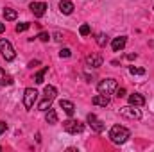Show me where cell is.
<instances>
[{
  "instance_id": "cell-2",
  "label": "cell",
  "mask_w": 154,
  "mask_h": 152,
  "mask_svg": "<svg viewBox=\"0 0 154 152\" xmlns=\"http://www.w3.org/2000/svg\"><path fill=\"white\" fill-rule=\"evenodd\" d=\"M116 81L115 79H102L100 82H99V86H97V90H99V93H102V95H113L116 91Z\"/></svg>"
},
{
  "instance_id": "cell-17",
  "label": "cell",
  "mask_w": 154,
  "mask_h": 152,
  "mask_svg": "<svg viewBox=\"0 0 154 152\" xmlns=\"http://www.w3.org/2000/svg\"><path fill=\"white\" fill-rule=\"evenodd\" d=\"M43 93H45V99H50V100H54V99H56V95H57V90H56L54 86H45Z\"/></svg>"
},
{
  "instance_id": "cell-19",
  "label": "cell",
  "mask_w": 154,
  "mask_h": 152,
  "mask_svg": "<svg viewBox=\"0 0 154 152\" xmlns=\"http://www.w3.org/2000/svg\"><path fill=\"white\" fill-rule=\"evenodd\" d=\"M48 72V66H43L41 70H39L38 74L34 75V81H36V84H43V79H45V74Z\"/></svg>"
},
{
  "instance_id": "cell-18",
  "label": "cell",
  "mask_w": 154,
  "mask_h": 152,
  "mask_svg": "<svg viewBox=\"0 0 154 152\" xmlns=\"http://www.w3.org/2000/svg\"><path fill=\"white\" fill-rule=\"evenodd\" d=\"M16 16H18V13H16L14 9H11V7H5V9H4V18H5V20L13 22V20H16Z\"/></svg>"
},
{
  "instance_id": "cell-7",
  "label": "cell",
  "mask_w": 154,
  "mask_h": 152,
  "mask_svg": "<svg viewBox=\"0 0 154 152\" xmlns=\"http://www.w3.org/2000/svg\"><path fill=\"white\" fill-rule=\"evenodd\" d=\"M86 120H88V123H90V127L95 131V132H102L104 129H106V125H104V122L102 120H99L97 116L93 113H90L88 116H86Z\"/></svg>"
},
{
  "instance_id": "cell-10",
  "label": "cell",
  "mask_w": 154,
  "mask_h": 152,
  "mask_svg": "<svg viewBox=\"0 0 154 152\" xmlns=\"http://www.w3.org/2000/svg\"><path fill=\"white\" fill-rule=\"evenodd\" d=\"M125 43H127V38L125 36H118L111 41V48H113V52H120V50H124V47H125Z\"/></svg>"
},
{
  "instance_id": "cell-24",
  "label": "cell",
  "mask_w": 154,
  "mask_h": 152,
  "mask_svg": "<svg viewBox=\"0 0 154 152\" xmlns=\"http://www.w3.org/2000/svg\"><path fill=\"white\" fill-rule=\"evenodd\" d=\"M31 27V23L29 22H23V23H18L16 25V32H23V31H27Z\"/></svg>"
},
{
  "instance_id": "cell-26",
  "label": "cell",
  "mask_w": 154,
  "mask_h": 152,
  "mask_svg": "<svg viewBox=\"0 0 154 152\" xmlns=\"http://www.w3.org/2000/svg\"><path fill=\"white\" fill-rule=\"evenodd\" d=\"M38 39H39V41H45V43H47V41L50 39V34H48V32H39Z\"/></svg>"
},
{
  "instance_id": "cell-27",
  "label": "cell",
  "mask_w": 154,
  "mask_h": 152,
  "mask_svg": "<svg viewBox=\"0 0 154 152\" xmlns=\"http://www.w3.org/2000/svg\"><path fill=\"white\" fill-rule=\"evenodd\" d=\"M116 97H118V99H122V97H125V90H124V88H116Z\"/></svg>"
},
{
  "instance_id": "cell-28",
  "label": "cell",
  "mask_w": 154,
  "mask_h": 152,
  "mask_svg": "<svg viewBox=\"0 0 154 152\" xmlns=\"http://www.w3.org/2000/svg\"><path fill=\"white\" fill-rule=\"evenodd\" d=\"M5 129H7V123H5V122H0V136L5 132Z\"/></svg>"
},
{
  "instance_id": "cell-13",
  "label": "cell",
  "mask_w": 154,
  "mask_h": 152,
  "mask_svg": "<svg viewBox=\"0 0 154 152\" xmlns=\"http://www.w3.org/2000/svg\"><path fill=\"white\" fill-rule=\"evenodd\" d=\"M129 104L140 108V106L145 104V99H143V95H140V93H133V95H129Z\"/></svg>"
},
{
  "instance_id": "cell-32",
  "label": "cell",
  "mask_w": 154,
  "mask_h": 152,
  "mask_svg": "<svg viewBox=\"0 0 154 152\" xmlns=\"http://www.w3.org/2000/svg\"><path fill=\"white\" fill-rule=\"evenodd\" d=\"M4 31H5V25H4V23H0V34H2Z\"/></svg>"
},
{
  "instance_id": "cell-14",
  "label": "cell",
  "mask_w": 154,
  "mask_h": 152,
  "mask_svg": "<svg viewBox=\"0 0 154 152\" xmlns=\"http://www.w3.org/2000/svg\"><path fill=\"white\" fill-rule=\"evenodd\" d=\"M59 11H61L63 14H72V13H74V4H72L70 0H61V2H59Z\"/></svg>"
},
{
  "instance_id": "cell-6",
  "label": "cell",
  "mask_w": 154,
  "mask_h": 152,
  "mask_svg": "<svg viewBox=\"0 0 154 152\" xmlns=\"http://www.w3.org/2000/svg\"><path fill=\"white\" fill-rule=\"evenodd\" d=\"M120 114L124 116V118H129V120H140L142 118V111L136 108V106H124V108H120Z\"/></svg>"
},
{
  "instance_id": "cell-20",
  "label": "cell",
  "mask_w": 154,
  "mask_h": 152,
  "mask_svg": "<svg viewBox=\"0 0 154 152\" xmlns=\"http://www.w3.org/2000/svg\"><path fill=\"white\" fill-rule=\"evenodd\" d=\"M95 41H97V45H99V47H106V45H108V34L99 32V34L95 36Z\"/></svg>"
},
{
  "instance_id": "cell-21",
  "label": "cell",
  "mask_w": 154,
  "mask_h": 152,
  "mask_svg": "<svg viewBox=\"0 0 154 152\" xmlns=\"http://www.w3.org/2000/svg\"><path fill=\"white\" fill-rule=\"evenodd\" d=\"M50 104H52V100H50V99H45L43 102H39L38 109H39V111H47V109L50 108Z\"/></svg>"
},
{
  "instance_id": "cell-4",
  "label": "cell",
  "mask_w": 154,
  "mask_h": 152,
  "mask_svg": "<svg viewBox=\"0 0 154 152\" xmlns=\"http://www.w3.org/2000/svg\"><path fill=\"white\" fill-rule=\"evenodd\" d=\"M0 54L5 61H13L16 57V52H14L11 41H7V39H0Z\"/></svg>"
},
{
  "instance_id": "cell-16",
  "label": "cell",
  "mask_w": 154,
  "mask_h": 152,
  "mask_svg": "<svg viewBox=\"0 0 154 152\" xmlns=\"http://www.w3.org/2000/svg\"><path fill=\"white\" fill-rule=\"evenodd\" d=\"M13 84V77L7 75L2 68H0V86H11Z\"/></svg>"
},
{
  "instance_id": "cell-23",
  "label": "cell",
  "mask_w": 154,
  "mask_h": 152,
  "mask_svg": "<svg viewBox=\"0 0 154 152\" xmlns=\"http://www.w3.org/2000/svg\"><path fill=\"white\" fill-rule=\"evenodd\" d=\"M79 32H81V36H88V34L91 32V29H90V25H88V23H82V25H81V29H79Z\"/></svg>"
},
{
  "instance_id": "cell-22",
  "label": "cell",
  "mask_w": 154,
  "mask_h": 152,
  "mask_svg": "<svg viewBox=\"0 0 154 152\" xmlns=\"http://www.w3.org/2000/svg\"><path fill=\"white\" fill-rule=\"evenodd\" d=\"M129 72L133 75H145V68H136V66H129Z\"/></svg>"
},
{
  "instance_id": "cell-11",
  "label": "cell",
  "mask_w": 154,
  "mask_h": 152,
  "mask_svg": "<svg viewBox=\"0 0 154 152\" xmlns=\"http://www.w3.org/2000/svg\"><path fill=\"white\" fill-rule=\"evenodd\" d=\"M91 102H93L95 106H102V108H106V106H109L111 100H109V95H102V93H100V95H95V97L91 99Z\"/></svg>"
},
{
  "instance_id": "cell-1",
  "label": "cell",
  "mask_w": 154,
  "mask_h": 152,
  "mask_svg": "<svg viewBox=\"0 0 154 152\" xmlns=\"http://www.w3.org/2000/svg\"><path fill=\"white\" fill-rule=\"evenodd\" d=\"M129 138H131V132H129V129L124 127V125H113L111 131H109V140H111L115 145L125 143Z\"/></svg>"
},
{
  "instance_id": "cell-9",
  "label": "cell",
  "mask_w": 154,
  "mask_h": 152,
  "mask_svg": "<svg viewBox=\"0 0 154 152\" xmlns=\"http://www.w3.org/2000/svg\"><path fill=\"white\" fill-rule=\"evenodd\" d=\"M102 56H99V54H91V56H88L86 57V66H90V68H99V66H102Z\"/></svg>"
},
{
  "instance_id": "cell-31",
  "label": "cell",
  "mask_w": 154,
  "mask_h": 152,
  "mask_svg": "<svg viewBox=\"0 0 154 152\" xmlns=\"http://www.w3.org/2000/svg\"><path fill=\"white\" fill-rule=\"evenodd\" d=\"M127 59H129V61H133V59H136V54H127Z\"/></svg>"
},
{
  "instance_id": "cell-29",
  "label": "cell",
  "mask_w": 154,
  "mask_h": 152,
  "mask_svg": "<svg viewBox=\"0 0 154 152\" xmlns=\"http://www.w3.org/2000/svg\"><path fill=\"white\" fill-rule=\"evenodd\" d=\"M36 65H39V61H31V63H29V68H34Z\"/></svg>"
},
{
  "instance_id": "cell-30",
  "label": "cell",
  "mask_w": 154,
  "mask_h": 152,
  "mask_svg": "<svg viewBox=\"0 0 154 152\" xmlns=\"http://www.w3.org/2000/svg\"><path fill=\"white\" fill-rule=\"evenodd\" d=\"M54 38L57 39V41H61V39H63V36H61V32H56V34H54Z\"/></svg>"
},
{
  "instance_id": "cell-5",
  "label": "cell",
  "mask_w": 154,
  "mask_h": 152,
  "mask_svg": "<svg viewBox=\"0 0 154 152\" xmlns=\"http://www.w3.org/2000/svg\"><path fill=\"white\" fill-rule=\"evenodd\" d=\"M36 100H38V91L34 88H27L25 93H23V106H25V109H32Z\"/></svg>"
},
{
  "instance_id": "cell-8",
  "label": "cell",
  "mask_w": 154,
  "mask_h": 152,
  "mask_svg": "<svg viewBox=\"0 0 154 152\" xmlns=\"http://www.w3.org/2000/svg\"><path fill=\"white\" fill-rule=\"evenodd\" d=\"M29 7H31L32 14H34L36 18H41V16H43V14L47 13V7H48V5H47L45 2H32V4H31Z\"/></svg>"
},
{
  "instance_id": "cell-12",
  "label": "cell",
  "mask_w": 154,
  "mask_h": 152,
  "mask_svg": "<svg viewBox=\"0 0 154 152\" xmlns=\"http://www.w3.org/2000/svg\"><path fill=\"white\" fill-rule=\"evenodd\" d=\"M59 108L68 114V116H72V114L75 113V106H74L70 100H59Z\"/></svg>"
},
{
  "instance_id": "cell-3",
  "label": "cell",
  "mask_w": 154,
  "mask_h": 152,
  "mask_svg": "<svg viewBox=\"0 0 154 152\" xmlns=\"http://www.w3.org/2000/svg\"><path fill=\"white\" fill-rule=\"evenodd\" d=\"M63 129H65L68 134H79V132L84 131V123L79 122V120H72V118H68V120L63 122Z\"/></svg>"
},
{
  "instance_id": "cell-25",
  "label": "cell",
  "mask_w": 154,
  "mask_h": 152,
  "mask_svg": "<svg viewBox=\"0 0 154 152\" xmlns=\"http://www.w3.org/2000/svg\"><path fill=\"white\" fill-rule=\"evenodd\" d=\"M59 56H61V57H70V56H72V50H70V48H61V50H59Z\"/></svg>"
},
{
  "instance_id": "cell-15",
  "label": "cell",
  "mask_w": 154,
  "mask_h": 152,
  "mask_svg": "<svg viewBox=\"0 0 154 152\" xmlns=\"http://www.w3.org/2000/svg\"><path fill=\"white\" fill-rule=\"evenodd\" d=\"M45 120H47V123H50V125L57 123V113H56V109L48 108V109L45 111Z\"/></svg>"
}]
</instances>
